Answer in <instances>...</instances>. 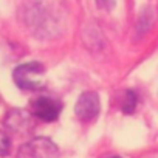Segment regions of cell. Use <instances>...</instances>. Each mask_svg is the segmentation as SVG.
<instances>
[{
  "label": "cell",
  "mask_w": 158,
  "mask_h": 158,
  "mask_svg": "<svg viewBox=\"0 0 158 158\" xmlns=\"http://www.w3.org/2000/svg\"><path fill=\"white\" fill-rule=\"evenodd\" d=\"M44 74V65L39 62H28L19 65L14 73V82L22 90H39L44 87L40 77Z\"/></svg>",
  "instance_id": "1"
},
{
  "label": "cell",
  "mask_w": 158,
  "mask_h": 158,
  "mask_svg": "<svg viewBox=\"0 0 158 158\" xmlns=\"http://www.w3.org/2000/svg\"><path fill=\"white\" fill-rule=\"evenodd\" d=\"M57 156H59V149L48 138H34L27 144H23L17 152V158H57Z\"/></svg>",
  "instance_id": "2"
},
{
  "label": "cell",
  "mask_w": 158,
  "mask_h": 158,
  "mask_svg": "<svg viewBox=\"0 0 158 158\" xmlns=\"http://www.w3.org/2000/svg\"><path fill=\"white\" fill-rule=\"evenodd\" d=\"M99 96L95 92H84L76 102V115L82 121H92L99 113Z\"/></svg>",
  "instance_id": "3"
},
{
  "label": "cell",
  "mask_w": 158,
  "mask_h": 158,
  "mask_svg": "<svg viewBox=\"0 0 158 158\" xmlns=\"http://www.w3.org/2000/svg\"><path fill=\"white\" fill-rule=\"evenodd\" d=\"M31 112L42 121H54L60 113V104L48 96H37L31 102Z\"/></svg>",
  "instance_id": "4"
},
{
  "label": "cell",
  "mask_w": 158,
  "mask_h": 158,
  "mask_svg": "<svg viewBox=\"0 0 158 158\" xmlns=\"http://www.w3.org/2000/svg\"><path fill=\"white\" fill-rule=\"evenodd\" d=\"M10 149H11V139H10V136L3 130H0V156L8 155Z\"/></svg>",
  "instance_id": "5"
},
{
  "label": "cell",
  "mask_w": 158,
  "mask_h": 158,
  "mask_svg": "<svg viewBox=\"0 0 158 158\" xmlns=\"http://www.w3.org/2000/svg\"><path fill=\"white\" fill-rule=\"evenodd\" d=\"M135 106H136V95L133 92H127V96H126L124 104H123V110L126 113H132L135 110Z\"/></svg>",
  "instance_id": "6"
},
{
  "label": "cell",
  "mask_w": 158,
  "mask_h": 158,
  "mask_svg": "<svg viewBox=\"0 0 158 158\" xmlns=\"http://www.w3.org/2000/svg\"><path fill=\"white\" fill-rule=\"evenodd\" d=\"M96 2L104 8H112L113 6V0H96Z\"/></svg>",
  "instance_id": "7"
},
{
  "label": "cell",
  "mask_w": 158,
  "mask_h": 158,
  "mask_svg": "<svg viewBox=\"0 0 158 158\" xmlns=\"http://www.w3.org/2000/svg\"><path fill=\"white\" fill-rule=\"evenodd\" d=\"M107 158H119V156H107Z\"/></svg>",
  "instance_id": "8"
}]
</instances>
